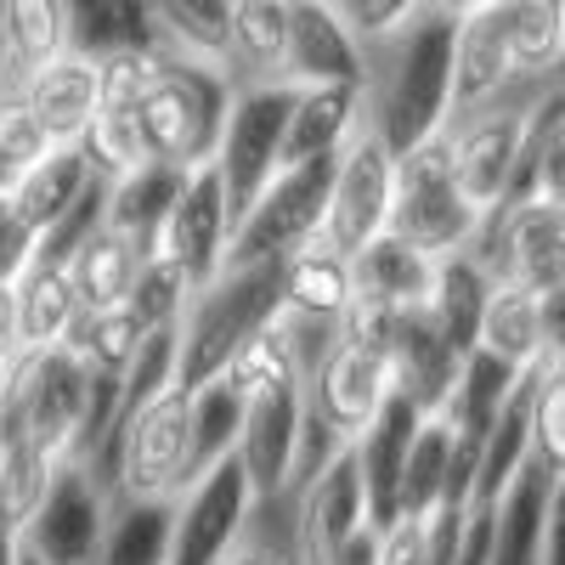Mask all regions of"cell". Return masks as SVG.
I'll use <instances>...</instances> for the list:
<instances>
[{
    "label": "cell",
    "instance_id": "6da1fadb",
    "mask_svg": "<svg viewBox=\"0 0 565 565\" xmlns=\"http://www.w3.org/2000/svg\"><path fill=\"white\" fill-rule=\"evenodd\" d=\"M452 40L458 23L424 7L402 29L362 45V125L391 153L430 141L452 114Z\"/></svg>",
    "mask_w": 565,
    "mask_h": 565
},
{
    "label": "cell",
    "instance_id": "7a4b0ae2",
    "mask_svg": "<svg viewBox=\"0 0 565 565\" xmlns=\"http://www.w3.org/2000/svg\"><path fill=\"white\" fill-rule=\"evenodd\" d=\"M282 266L289 260H255V266H221L204 289L186 295L175 317V385L199 391L204 380L238 356L260 328L282 311Z\"/></svg>",
    "mask_w": 565,
    "mask_h": 565
},
{
    "label": "cell",
    "instance_id": "3957f363",
    "mask_svg": "<svg viewBox=\"0 0 565 565\" xmlns=\"http://www.w3.org/2000/svg\"><path fill=\"white\" fill-rule=\"evenodd\" d=\"M559 90H565L559 79L554 85H514V90H503V97L458 108L441 125L452 170H458V186L476 199V210H492L509 193H521L532 136H537L543 114L559 103Z\"/></svg>",
    "mask_w": 565,
    "mask_h": 565
},
{
    "label": "cell",
    "instance_id": "277c9868",
    "mask_svg": "<svg viewBox=\"0 0 565 565\" xmlns=\"http://www.w3.org/2000/svg\"><path fill=\"white\" fill-rule=\"evenodd\" d=\"M226 108H232V79L221 63L181 57V52L148 57V85H141V141H148V159H164L181 170L210 164Z\"/></svg>",
    "mask_w": 565,
    "mask_h": 565
},
{
    "label": "cell",
    "instance_id": "5b68a950",
    "mask_svg": "<svg viewBox=\"0 0 565 565\" xmlns=\"http://www.w3.org/2000/svg\"><path fill=\"white\" fill-rule=\"evenodd\" d=\"M90 469L119 498H181L193 481V391L170 385L136 407Z\"/></svg>",
    "mask_w": 565,
    "mask_h": 565
},
{
    "label": "cell",
    "instance_id": "8992f818",
    "mask_svg": "<svg viewBox=\"0 0 565 565\" xmlns=\"http://www.w3.org/2000/svg\"><path fill=\"white\" fill-rule=\"evenodd\" d=\"M487 210H476V199L458 186L452 153H447V136L436 130L430 141L396 153V193H391V226L396 238H407L424 255H463L476 244V226Z\"/></svg>",
    "mask_w": 565,
    "mask_h": 565
},
{
    "label": "cell",
    "instance_id": "52a82bcc",
    "mask_svg": "<svg viewBox=\"0 0 565 565\" xmlns=\"http://www.w3.org/2000/svg\"><path fill=\"white\" fill-rule=\"evenodd\" d=\"M289 108H295V85H232V108L215 141L210 170L221 175V193L232 210V226L244 221V210L271 186L282 170V136H289Z\"/></svg>",
    "mask_w": 565,
    "mask_h": 565
},
{
    "label": "cell",
    "instance_id": "ba28073f",
    "mask_svg": "<svg viewBox=\"0 0 565 565\" xmlns=\"http://www.w3.org/2000/svg\"><path fill=\"white\" fill-rule=\"evenodd\" d=\"M469 255L481 260L492 282L548 295L565 282V210L537 193H509L481 215Z\"/></svg>",
    "mask_w": 565,
    "mask_h": 565
},
{
    "label": "cell",
    "instance_id": "9c48e42d",
    "mask_svg": "<svg viewBox=\"0 0 565 565\" xmlns=\"http://www.w3.org/2000/svg\"><path fill=\"white\" fill-rule=\"evenodd\" d=\"M108 487L97 481V469L63 458L52 469L45 492L34 498V509L18 526V548L34 565H97L103 548V526H108Z\"/></svg>",
    "mask_w": 565,
    "mask_h": 565
},
{
    "label": "cell",
    "instance_id": "30bf717a",
    "mask_svg": "<svg viewBox=\"0 0 565 565\" xmlns=\"http://www.w3.org/2000/svg\"><path fill=\"white\" fill-rule=\"evenodd\" d=\"M340 159V153H334ZM334 159H306V164H282L271 186L244 210V221L232 226L226 266H255V260H289L311 249L322 204H328V181H334Z\"/></svg>",
    "mask_w": 565,
    "mask_h": 565
},
{
    "label": "cell",
    "instance_id": "8fae6325",
    "mask_svg": "<svg viewBox=\"0 0 565 565\" xmlns=\"http://www.w3.org/2000/svg\"><path fill=\"white\" fill-rule=\"evenodd\" d=\"M391 193H396V153L362 125L334 159V181H328V204L311 249L351 260L367 238H380L391 226Z\"/></svg>",
    "mask_w": 565,
    "mask_h": 565
},
{
    "label": "cell",
    "instance_id": "7c38bea8",
    "mask_svg": "<svg viewBox=\"0 0 565 565\" xmlns=\"http://www.w3.org/2000/svg\"><path fill=\"white\" fill-rule=\"evenodd\" d=\"M249 509H255V487L244 476L238 452H232L175 498V526H170V559L164 565H221L238 548V537L249 526Z\"/></svg>",
    "mask_w": 565,
    "mask_h": 565
},
{
    "label": "cell",
    "instance_id": "4fadbf2b",
    "mask_svg": "<svg viewBox=\"0 0 565 565\" xmlns=\"http://www.w3.org/2000/svg\"><path fill=\"white\" fill-rule=\"evenodd\" d=\"M226 244H232V210L221 193V175L210 164H193L181 181V193L159 226L153 255H164L170 266H181V277L204 289V282L226 266Z\"/></svg>",
    "mask_w": 565,
    "mask_h": 565
},
{
    "label": "cell",
    "instance_id": "5bb4252c",
    "mask_svg": "<svg viewBox=\"0 0 565 565\" xmlns=\"http://www.w3.org/2000/svg\"><path fill=\"white\" fill-rule=\"evenodd\" d=\"M300 424H306V380H271L244 396V430H238V463L255 487V498H271L289 487L295 447H300Z\"/></svg>",
    "mask_w": 565,
    "mask_h": 565
},
{
    "label": "cell",
    "instance_id": "9a60e30c",
    "mask_svg": "<svg viewBox=\"0 0 565 565\" xmlns=\"http://www.w3.org/2000/svg\"><path fill=\"white\" fill-rule=\"evenodd\" d=\"M391 396H396V373H391L385 345H367V340H351V334L328 351V362L306 380V407L322 413L345 441H351Z\"/></svg>",
    "mask_w": 565,
    "mask_h": 565
},
{
    "label": "cell",
    "instance_id": "2e32d148",
    "mask_svg": "<svg viewBox=\"0 0 565 565\" xmlns=\"http://www.w3.org/2000/svg\"><path fill=\"white\" fill-rule=\"evenodd\" d=\"M362 526H373V514H367V492H362V476H356V458L345 447L295 492V554H300V565H322L340 543H351Z\"/></svg>",
    "mask_w": 565,
    "mask_h": 565
},
{
    "label": "cell",
    "instance_id": "e0dca14e",
    "mask_svg": "<svg viewBox=\"0 0 565 565\" xmlns=\"http://www.w3.org/2000/svg\"><path fill=\"white\" fill-rule=\"evenodd\" d=\"M362 40L328 0H289V40H282V85H356Z\"/></svg>",
    "mask_w": 565,
    "mask_h": 565
},
{
    "label": "cell",
    "instance_id": "ac0fdd59",
    "mask_svg": "<svg viewBox=\"0 0 565 565\" xmlns=\"http://www.w3.org/2000/svg\"><path fill=\"white\" fill-rule=\"evenodd\" d=\"M18 90H23V103L40 119V130H45L52 148H63V141H85L90 119H97V97H103V63L85 57V52H63L52 63L18 74Z\"/></svg>",
    "mask_w": 565,
    "mask_h": 565
},
{
    "label": "cell",
    "instance_id": "d6986e66",
    "mask_svg": "<svg viewBox=\"0 0 565 565\" xmlns=\"http://www.w3.org/2000/svg\"><path fill=\"white\" fill-rule=\"evenodd\" d=\"M436 255L413 249L396 232H380L351 255V306L367 311H418L436 289Z\"/></svg>",
    "mask_w": 565,
    "mask_h": 565
},
{
    "label": "cell",
    "instance_id": "ffe728a7",
    "mask_svg": "<svg viewBox=\"0 0 565 565\" xmlns=\"http://www.w3.org/2000/svg\"><path fill=\"white\" fill-rule=\"evenodd\" d=\"M418 418H424L418 402L391 396V402L351 436V458H356V476H362V492H367L373 526H391V521H396V487H402V463H407V447H413Z\"/></svg>",
    "mask_w": 565,
    "mask_h": 565
},
{
    "label": "cell",
    "instance_id": "44dd1931",
    "mask_svg": "<svg viewBox=\"0 0 565 565\" xmlns=\"http://www.w3.org/2000/svg\"><path fill=\"white\" fill-rule=\"evenodd\" d=\"M554 481L543 463H521L492 503H487V565H537L543 559V521H548V498Z\"/></svg>",
    "mask_w": 565,
    "mask_h": 565
},
{
    "label": "cell",
    "instance_id": "7402d4cb",
    "mask_svg": "<svg viewBox=\"0 0 565 565\" xmlns=\"http://www.w3.org/2000/svg\"><path fill=\"white\" fill-rule=\"evenodd\" d=\"M90 175H97L90 153L79 148V141H63V148H45L34 164H23L7 181V204H12V215L34 232V238H45V232L74 210V199L90 186Z\"/></svg>",
    "mask_w": 565,
    "mask_h": 565
},
{
    "label": "cell",
    "instance_id": "603a6c76",
    "mask_svg": "<svg viewBox=\"0 0 565 565\" xmlns=\"http://www.w3.org/2000/svg\"><path fill=\"white\" fill-rule=\"evenodd\" d=\"M492 23L521 85H554L565 74V0H498Z\"/></svg>",
    "mask_w": 565,
    "mask_h": 565
},
{
    "label": "cell",
    "instance_id": "cb8c5ba5",
    "mask_svg": "<svg viewBox=\"0 0 565 565\" xmlns=\"http://www.w3.org/2000/svg\"><path fill=\"white\" fill-rule=\"evenodd\" d=\"M79 317V295L63 260H34L12 282V351H52L68 340V328Z\"/></svg>",
    "mask_w": 565,
    "mask_h": 565
},
{
    "label": "cell",
    "instance_id": "d4e9b609",
    "mask_svg": "<svg viewBox=\"0 0 565 565\" xmlns=\"http://www.w3.org/2000/svg\"><path fill=\"white\" fill-rule=\"evenodd\" d=\"M362 130V90L356 85H295L289 136H282V164L334 159Z\"/></svg>",
    "mask_w": 565,
    "mask_h": 565
},
{
    "label": "cell",
    "instance_id": "484cf974",
    "mask_svg": "<svg viewBox=\"0 0 565 565\" xmlns=\"http://www.w3.org/2000/svg\"><path fill=\"white\" fill-rule=\"evenodd\" d=\"M282 40H289V0H232L221 68L232 85L282 79Z\"/></svg>",
    "mask_w": 565,
    "mask_h": 565
},
{
    "label": "cell",
    "instance_id": "4316f807",
    "mask_svg": "<svg viewBox=\"0 0 565 565\" xmlns=\"http://www.w3.org/2000/svg\"><path fill=\"white\" fill-rule=\"evenodd\" d=\"M476 351L498 356L514 373H532L543 362V295L514 289V282H492L476 322Z\"/></svg>",
    "mask_w": 565,
    "mask_h": 565
},
{
    "label": "cell",
    "instance_id": "83f0119b",
    "mask_svg": "<svg viewBox=\"0 0 565 565\" xmlns=\"http://www.w3.org/2000/svg\"><path fill=\"white\" fill-rule=\"evenodd\" d=\"M181 181H186V170L164 164V159H141L136 170L114 175V186H108V226H119L130 244H141L153 255L159 226H164V215H170V204L181 193Z\"/></svg>",
    "mask_w": 565,
    "mask_h": 565
},
{
    "label": "cell",
    "instance_id": "f1b7e54d",
    "mask_svg": "<svg viewBox=\"0 0 565 565\" xmlns=\"http://www.w3.org/2000/svg\"><path fill=\"white\" fill-rule=\"evenodd\" d=\"M68 266V277H74V295H79V306H125L130 300V289H136V277H141V266H148V249L141 244H130L119 226H97L90 238L63 260Z\"/></svg>",
    "mask_w": 565,
    "mask_h": 565
},
{
    "label": "cell",
    "instance_id": "f546056e",
    "mask_svg": "<svg viewBox=\"0 0 565 565\" xmlns=\"http://www.w3.org/2000/svg\"><path fill=\"white\" fill-rule=\"evenodd\" d=\"M175 498H108V526L97 565H164L170 559Z\"/></svg>",
    "mask_w": 565,
    "mask_h": 565
},
{
    "label": "cell",
    "instance_id": "4dcf8cb0",
    "mask_svg": "<svg viewBox=\"0 0 565 565\" xmlns=\"http://www.w3.org/2000/svg\"><path fill=\"white\" fill-rule=\"evenodd\" d=\"M63 52H74L63 0H7L0 7V57H7L12 79L63 57Z\"/></svg>",
    "mask_w": 565,
    "mask_h": 565
},
{
    "label": "cell",
    "instance_id": "1f68e13d",
    "mask_svg": "<svg viewBox=\"0 0 565 565\" xmlns=\"http://www.w3.org/2000/svg\"><path fill=\"white\" fill-rule=\"evenodd\" d=\"M141 7H148L153 52H181V57L221 63L232 0H141Z\"/></svg>",
    "mask_w": 565,
    "mask_h": 565
},
{
    "label": "cell",
    "instance_id": "d6a6232c",
    "mask_svg": "<svg viewBox=\"0 0 565 565\" xmlns=\"http://www.w3.org/2000/svg\"><path fill=\"white\" fill-rule=\"evenodd\" d=\"M487 295H492V277L481 271V260L469 255V249L463 255H447L436 266V289H430V300H424V311H430V322L441 328V334L463 356L476 351V322H481Z\"/></svg>",
    "mask_w": 565,
    "mask_h": 565
},
{
    "label": "cell",
    "instance_id": "836d02e7",
    "mask_svg": "<svg viewBox=\"0 0 565 565\" xmlns=\"http://www.w3.org/2000/svg\"><path fill=\"white\" fill-rule=\"evenodd\" d=\"M238 430H244V391L226 373H215V380H204L193 391V481L238 452Z\"/></svg>",
    "mask_w": 565,
    "mask_h": 565
},
{
    "label": "cell",
    "instance_id": "e575fe53",
    "mask_svg": "<svg viewBox=\"0 0 565 565\" xmlns=\"http://www.w3.org/2000/svg\"><path fill=\"white\" fill-rule=\"evenodd\" d=\"M351 306V260L328 249H300L282 266V311L306 317H345Z\"/></svg>",
    "mask_w": 565,
    "mask_h": 565
},
{
    "label": "cell",
    "instance_id": "d590c367",
    "mask_svg": "<svg viewBox=\"0 0 565 565\" xmlns=\"http://www.w3.org/2000/svg\"><path fill=\"white\" fill-rule=\"evenodd\" d=\"M141 340H148V328L136 322L130 306H97V311L79 306V317H74V328H68L63 345H68L74 356H85L97 373H125Z\"/></svg>",
    "mask_w": 565,
    "mask_h": 565
},
{
    "label": "cell",
    "instance_id": "8d00e7d4",
    "mask_svg": "<svg viewBox=\"0 0 565 565\" xmlns=\"http://www.w3.org/2000/svg\"><path fill=\"white\" fill-rule=\"evenodd\" d=\"M532 463H543L548 476H565V362L543 356L532 367Z\"/></svg>",
    "mask_w": 565,
    "mask_h": 565
},
{
    "label": "cell",
    "instance_id": "74e56055",
    "mask_svg": "<svg viewBox=\"0 0 565 565\" xmlns=\"http://www.w3.org/2000/svg\"><path fill=\"white\" fill-rule=\"evenodd\" d=\"M521 193H537V199H548V204L565 210V90H559V103L543 114V125L532 136Z\"/></svg>",
    "mask_w": 565,
    "mask_h": 565
},
{
    "label": "cell",
    "instance_id": "f35d334b",
    "mask_svg": "<svg viewBox=\"0 0 565 565\" xmlns=\"http://www.w3.org/2000/svg\"><path fill=\"white\" fill-rule=\"evenodd\" d=\"M186 295H193V282L181 277V266H170L164 255H148V266H141V277H136V289H130V311H136V322L148 328H170L175 317H181V306H186Z\"/></svg>",
    "mask_w": 565,
    "mask_h": 565
},
{
    "label": "cell",
    "instance_id": "ab89813d",
    "mask_svg": "<svg viewBox=\"0 0 565 565\" xmlns=\"http://www.w3.org/2000/svg\"><path fill=\"white\" fill-rule=\"evenodd\" d=\"M45 148H52V141H45L40 119L29 114L18 79H7V85H0V164H7V175H18V170L34 164Z\"/></svg>",
    "mask_w": 565,
    "mask_h": 565
},
{
    "label": "cell",
    "instance_id": "60d3db41",
    "mask_svg": "<svg viewBox=\"0 0 565 565\" xmlns=\"http://www.w3.org/2000/svg\"><path fill=\"white\" fill-rule=\"evenodd\" d=\"M340 18H345V29L367 45V40H380V34H391V29H402L407 18H418L424 12V0H328Z\"/></svg>",
    "mask_w": 565,
    "mask_h": 565
},
{
    "label": "cell",
    "instance_id": "b9f144b4",
    "mask_svg": "<svg viewBox=\"0 0 565 565\" xmlns=\"http://www.w3.org/2000/svg\"><path fill=\"white\" fill-rule=\"evenodd\" d=\"M34 249H40V238L12 215L7 193H0V282H18L34 266Z\"/></svg>",
    "mask_w": 565,
    "mask_h": 565
},
{
    "label": "cell",
    "instance_id": "7bdbcfd3",
    "mask_svg": "<svg viewBox=\"0 0 565 565\" xmlns=\"http://www.w3.org/2000/svg\"><path fill=\"white\" fill-rule=\"evenodd\" d=\"M380 565H430V537H424V521L402 514V521L380 526Z\"/></svg>",
    "mask_w": 565,
    "mask_h": 565
},
{
    "label": "cell",
    "instance_id": "ee69618b",
    "mask_svg": "<svg viewBox=\"0 0 565 565\" xmlns=\"http://www.w3.org/2000/svg\"><path fill=\"white\" fill-rule=\"evenodd\" d=\"M537 565H565V476L554 481L548 498V521H543V559Z\"/></svg>",
    "mask_w": 565,
    "mask_h": 565
},
{
    "label": "cell",
    "instance_id": "f6af8a7d",
    "mask_svg": "<svg viewBox=\"0 0 565 565\" xmlns=\"http://www.w3.org/2000/svg\"><path fill=\"white\" fill-rule=\"evenodd\" d=\"M543 356L565 362V282L543 295Z\"/></svg>",
    "mask_w": 565,
    "mask_h": 565
},
{
    "label": "cell",
    "instance_id": "bcb514c9",
    "mask_svg": "<svg viewBox=\"0 0 565 565\" xmlns=\"http://www.w3.org/2000/svg\"><path fill=\"white\" fill-rule=\"evenodd\" d=\"M322 565H380V526H362L351 543H340Z\"/></svg>",
    "mask_w": 565,
    "mask_h": 565
},
{
    "label": "cell",
    "instance_id": "7dc6e473",
    "mask_svg": "<svg viewBox=\"0 0 565 565\" xmlns=\"http://www.w3.org/2000/svg\"><path fill=\"white\" fill-rule=\"evenodd\" d=\"M430 12H441V18H452V23H463V18H476V12H487V7H498V0H424Z\"/></svg>",
    "mask_w": 565,
    "mask_h": 565
},
{
    "label": "cell",
    "instance_id": "c3c4849f",
    "mask_svg": "<svg viewBox=\"0 0 565 565\" xmlns=\"http://www.w3.org/2000/svg\"><path fill=\"white\" fill-rule=\"evenodd\" d=\"M0 356H12V282H0Z\"/></svg>",
    "mask_w": 565,
    "mask_h": 565
},
{
    "label": "cell",
    "instance_id": "681fc988",
    "mask_svg": "<svg viewBox=\"0 0 565 565\" xmlns=\"http://www.w3.org/2000/svg\"><path fill=\"white\" fill-rule=\"evenodd\" d=\"M0 565H23V548H18V526L0 514Z\"/></svg>",
    "mask_w": 565,
    "mask_h": 565
},
{
    "label": "cell",
    "instance_id": "f907efd6",
    "mask_svg": "<svg viewBox=\"0 0 565 565\" xmlns=\"http://www.w3.org/2000/svg\"><path fill=\"white\" fill-rule=\"evenodd\" d=\"M7 181H12V175H7V164H0V193H7Z\"/></svg>",
    "mask_w": 565,
    "mask_h": 565
},
{
    "label": "cell",
    "instance_id": "816d5d0a",
    "mask_svg": "<svg viewBox=\"0 0 565 565\" xmlns=\"http://www.w3.org/2000/svg\"><path fill=\"white\" fill-rule=\"evenodd\" d=\"M23 565H34V559H23Z\"/></svg>",
    "mask_w": 565,
    "mask_h": 565
},
{
    "label": "cell",
    "instance_id": "f5cc1de1",
    "mask_svg": "<svg viewBox=\"0 0 565 565\" xmlns=\"http://www.w3.org/2000/svg\"><path fill=\"white\" fill-rule=\"evenodd\" d=\"M559 85H565V74H559Z\"/></svg>",
    "mask_w": 565,
    "mask_h": 565
},
{
    "label": "cell",
    "instance_id": "db71d44e",
    "mask_svg": "<svg viewBox=\"0 0 565 565\" xmlns=\"http://www.w3.org/2000/svg\"><path fill=\"white\" fill-rule=\"evenodd\" d=\"M0 7H7V0H0Z\"/></svg>",
    "mask_w": 565,
    "mask_h": 565
}]
</instances>
